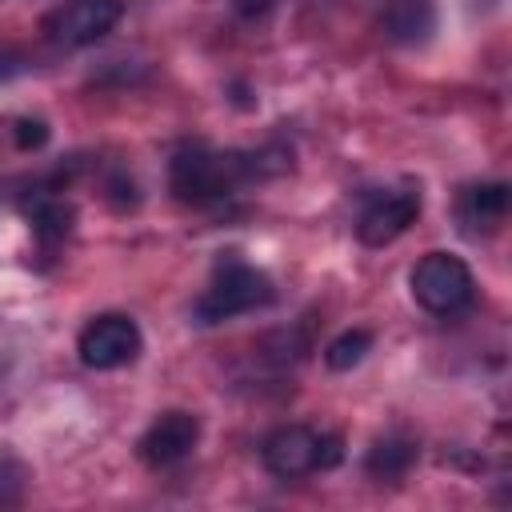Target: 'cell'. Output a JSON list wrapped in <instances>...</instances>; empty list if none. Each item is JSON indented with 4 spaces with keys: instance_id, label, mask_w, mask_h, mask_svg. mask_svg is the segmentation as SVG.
<instances>
[{
    "instance_id": "5",
    "label": "cell",
    "mask_w": 512,
    "mask_h": 512,
    "mask_svg": "<svg viewBox=\"0 0 512 512\" xmlns=\"http://www.w3.org/2000/svg\"><path fill=\"white\" fill-rule=\"evenodd\" d=\"M124 16V0H64L40 20V32L60 48H88L104 40Z\"/></svg>"
},
{
    "instance_id": "9",
    "label": "cell",
    "mask_w": 512,
    "mask_h": 512,
    "mask_svg": "<svg viewBox=\"0 0 512 512\" xmlns=\"http://www.w3.org/2000/svg\"><path fill=\"white\" fill-rule=\"evenodd\" d=\"M380 28L392 44L416 48L436 32V0H384Z\"/></svg>"
},
{
    "instance_id": "10",
    "label": "cell",
    "mask_w": 512,
    "mask_h": 512,
    "mask_svg": "<svg viewBox=\"0 0 512 512\" xmlns=\"http://www.w3.org/2000/svg\"><path fill=\"white\" fill-rule=\"evenodd\" d=\"M508 216V184L492 180V184H472L460 196V224L464 232L480 236V232H496Z\"/></svg>"
},
{
    "instance_id": "12",
    "label": "cell",
    "mask_w": 512,
    "mask_h": 512,
    "mask_svg": "<svg viewBox=\"0 0 512 512\" xmlns=\"http://www.w3.org/2000/svg\"><path fill=\"white\" fill-rule=\"evenodd\" d=\"M72 220H76L72 204L56 200V196H36L28 204V224H32V232H36L40 244H60L72 232Z\"/></svg>"
},
{
    "instance_id": "2",
    "label": "cell",
    "mask_w": 512,
    "mask_h": 512,
    "mask_svg": "<svg viewBox=\"0 0 512 512\" xmlns=\"http://www.w3.org/2000/svg\"><path fill=\"white\" fill-rule=\"evenodd\" d=\"M272 296H276V288L260 268H252L244 260H224L216 268L212 284L192 304V316L200 324H224L240 312H256V308L272 304Z\"/></svg>"
},
{
    "instance_id": "6",
    "label": "cell",
    "mask_w": 512,
    "mask_h": 512,
    "mask_svg": "<svg viewBox=\"0 0 512 512\" xmlns=\"http://www.w3.org/2000/svg\"><path fill=\"white\" fill-rule=\"evenodd\" d=\"M140 348H144V336H140L136 320L120 316V312H104V316L88 320L80 340H76L80 364L96 368V372H112V368L132 364L140 356Z\"/></svg>"
},
{
    "instance_id": "7",
    "label": "cell",
    "mask_w": 512,
    "mask_h": 512,
    "mask_svg": "<svg viewBox=\"0 0 512 512\" xmlns=\"http://www.w3.org/2000/svg\"><path fill=\"white\" fill-rule=\"evenodd\" d=\"M416 220H420V192H412V188H388V192H376L360 208L356 236L368 248H384L396 236H404Z\"/></svg>"
},
{
    "instance_id": "8",
    "label": "cell",
    "mask_w": 512,
    "mask_h": 512,
    "mask_svg": "<svg viewBox=\"0 0 512 512\" xmlns=\"http://www.w3.org/2000/svg\"><path fill=\"white\" fill-rule=\"evenodd\" d=\"M196 440H200V420L192 412L172 408V412H160L148 424V432L140 436L136 452H140V460L148 468H172L196 448Z\"/></svg>"
},
{
    "instance_id": "4",
    "label": "cell",
    "mask_w": 512,
    "mask_h": 512,
    "mask_svg": "<svg viewBox=\"0 0 512 512\" xmlns=\"http://www.w3.org/2000/svg\"><path fill=\"white\" fill-rule=\"evenodd\" d=\"M412 296L432 316H460L476 300L472 268L452 252H428L412 268Z\"/></svg>"
},
{
    "instance_id": "14",
    "label": "cell",
    "mask_w": 512,
    "mask_h": 512,
    "mask_svg": "<svg viewBox=\"0 0 512 512\" xmlns=\"http://www.w3.org/2000/svg\"><path fill=\"white\" fill-rule=\"evenodd\" d=\"M48 140V124L44 120H16V148H40Z\"/></svg>"
},
{
    "instance_id": "11",
    "label": "cell",
    "mask_w": 512,
    "mask_h": 512,
    "mask_svg": "<svg viewBox=\"0 0 512 512\" xmlns=\"http://www.w3.org/2000/svg\"><path fill=\"white\" fill-rule=\"evenodd\" d=\"M416 456H420V448H416V440H408V436H400V432H392V436H380L372 448H368V456H364V472L372 476V480H404L408 476V468L416 464Z\"/></svg>"
},
{
    "instance_id": "1",
    "label": "cell",
    "mask_w": 512,
    "mask_h": 512,
    "mask_svg": "<svg viewBox=\"0 0 512 512\" xmlns=\"http://www.w3.org/2000/svg\"><path fill=\"white\" fill-rule=\"evenodd\" d=\"M292 160L288 148H264V152H216V148H180L168 164V188L180 204L208 208L228 196H236L244 184L260 176L284 172Z\"/></svg>"
},
{
    "instance_id": "16",
    "label": "cell",
    "mask_w": 512,
    "mask_h": 512,
    "mask_svg": "<svg viewBox=\"0 0 512 512\" xmlns=\"http://www.w3.org/2000/svg\"><path fill=\"white\" fill-rule=\"evenodd\" d=\"M272 4H276V0H232V8H236L244 20H256V16H264Z\"/></svg>"
},
{
    "instance_id": "15",
    "label": "cell",
    "mask_w": 512,
    "mask_h": 512,
    "mask_svg": "<svg viewBox=\"0 0 512 512\" xmlns=\"http://www.w3.org/2000/svg\"><path fill=\"white\" fill-rule=\"evenodd\" d=\"M24 492V472L16 464H0V504H16Z\"/></svg>"
},
{
    "instance_id": "13",
    "label": "cell",
    "mask_w": 512,
    "mask_h": 512,
    "mask_svg": "<svg viewBox=\"0 0 512 512\" xmlns=\"http://www.w3.org/2000/svg\"><path fill=\"white\" fill-rule=\"evenodd\" d=\"M368 352H372V332H368V328H344V332L324 348V364H328L332 372H348V368H356Z\"/></svg>"
},
{
    "instance_id": "3",
    "label": "cell",
    "mask_w": 512,
    "mask_h": 512,
    "mask_svg": "<svg viewBox=\"0 0 512 512\" xmlns=\"http://www.w3.org/2000/svg\"><path fill=\"white\" fill-rule=\"evenodd\" d=\"M264 468L280 480H296V476H308V472H328L344 460V440L336 432H316V428H304V424H284L276 428L264 448Z\"/></svg>"
}]
</instances>
